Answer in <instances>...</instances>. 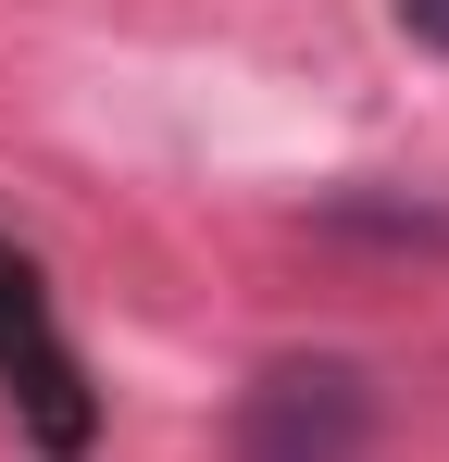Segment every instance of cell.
Here are the masks:
<instances>
[{
  "label": "cell",
  "mask_w": 449,
  "mask_h": 462,
  "mask_svg": "<svg viewBox=\"0 0 449 462\" xmlns=\"http://www.w3.org/2000/svg\"><path fill=\"white\" fill-rule=\"evenodd\" d=\"M374 425H387V400H374L362 363L299 350V363H262V375L237 387L224 450H237V462H362V450H374Z\"/></svg>",
  "instance_id": "obj_1"
},
{
  "label": "cell",
  "mask_w": 449,
  "mask_h": 462,
  "mask_svg": "<svg viewBox=\"0 0 449 462\" xmlns=\"http://www.w3.org/2000/svg\"><path fill=\"white\" fill-rule=\"evenodd\" d=\"M325 237H387V250H449V200H374V188H337L312 200Z\"/></svg>",
  "instance_id": "obj_3"
},
{
  "label": "cell",
  "mask_w": 449,
  "mask_h": 462,
  "mask_svg": "<svg viewBox=\"0 0 449 462\" xmlns=\"http://www.w3.org/2000/svg\"><path fill=\"white\" fill-rule=\"evenodd\" d=\"M399 38L412 51H449V0H399Z\"/></svg>",
  "instance_id": "obj_4"
},
{
  "label": "cell",
  "mask_w": 449,
  "mask_h": 462,
  "mask_svg": "<svg viewBox=\"0 0 449 462\" xmlns=\"http://www.w3.org/2000/svg\"><path fill=\"white\" fill-rule=\"evenodd\" d=\"M0 400L25 412V438L50 462H87V438H100V400H87V363H75L63 312H50V275L0 237Z\"/></svg>",
  "instance_id": "obj_2"
}]
</instances>
